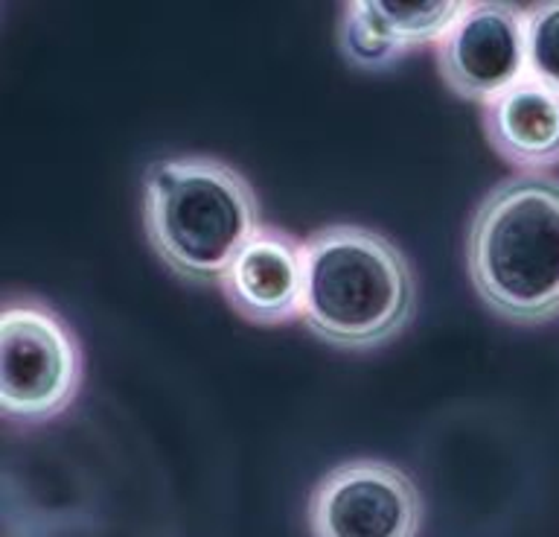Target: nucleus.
<instances>
[{
    "label": "nucleus",
    "mask_w": 559,
    "mask_h": 537,
    "mask_svg": "<svg viewBox=\"0 0 559 537\" xmlns=\"http://www.w3.org/2000/svg\"><path fill=\"white\" fill-rule=\"evenodd\" d=\"M527 77L559 91V0L524 7Z\"/></svg>",
    "instance_id": "nucleus-10"
},
{
    "label": "nucleus",
    "mask_w": 559,
    "mask_h": 537,
    "mask_svg": "<svg viewBox=\"0 0 559 537\" xmlns=\"http://www.w3.org/2000/svg\"><path fill=\"white\" fill-rule=\"evenodd\" d=\"M82 374L73 327L47 301L9 295L0 316V409L9 421L44 423L68 412Z\"/></svg>",
    "instance_id": "nucleus-4"
},
{
    "label": "nucleus",
    "mask_w": 559,
    "mask_h": 537,
    "mask_svg": "<svg viewBox=\"0 0 559 537\" xmlns=\"http://www.w3.org/2000/svg\"><path fill=\"white\" fill-rule=\"evenodd\" d=\"M227 307L257 327L304 318L306 243L277 225L253 231L218 281Z\"/></svg>",
    "instance_id": "nucleus-7"
},
{
    "label": "nucleus",
    "mask_w": 559,
    "mask_h": 537,
    "mask_svg": "<svg viewBox=\"0 0 559 537\" xmlns=\"http://www.w3.org/2000/svg\"><path fill=\"white\" fill-rule=\"evenodd\" d=\"M417 275L382 231L326 225L306 240L304 322L338 351H376L417 313Z\"/></svg>",
    "instance_id": "nucleus-2"
},
{
    "label": "nucleus",
    "mask_w": 559,
    "mask_h": 537,
    "mask_svg": "<svg viewBox=\"0 0 559 537\" xmlns=\"http://www.w3.org/2000/svg\"><path fill=\"white\" fill-rule=\"evenodd\" d=\"M143 231L155 257L192 287H210L260 229L248 178L213 155L152 161L143 173Z\"/></svg>",
    "instance_id": "nucleus-3"
},
{
    "label": "nucleus",
    "mask_w": 559,
    "mask_h": 537,
    "mask_svg": "<svg viewBox=\"0 0 559 537\" xmlns=\"http://www.w3.org/2000/svg\"><path fill=\"white\" fill-rule=\"evenodd\" d=\"M487 143L510 167L545 173L559 164V91L524 77L484 106Z\"/></svg>",
    "instance_id": "nucleus-9"
},
{
    "label": "nucleus",
    "mask_w": 559,
    "mask_h": 537,
    "mask_svg": "<svg viewBox=\"0 0 559 537\" xmlns=\"http://www.w3.org/2000/svg\"><path fill=\"white\" fill-rule=\"evenodd\" d=\"M469 3H384L349 0L341 7L338 50L358 71H384L402 56L440 45Z\"/></svg>",
    "instance_id": "nucleus-8"
},
{
    "label": "nucleus",
    "mask_w": 559,
    "mask_h": 537,
    "mask_svg": "<svg viewBox=\"0 0 559 537\" xmlns=\"http://www.w3.org/2000/svg\"><path fill=\"white\" fill-rule=\"evenodd\" d=\"M466 269L478 299L510 325L559 316V178L519 173L472 213Z\"/></svg>",
    "instance_id": "nucleus-1"
},
{
    "label": "nucleus",
    "mask_w": 559,
    "mask_h": 537,
    "mask_svg": "<svg viewBox=\"0 0 559 537\" xmlns=\"http://www.w3.org/2000/svg\"><path fill=\"white\" fill-rule=\"evenodd\" d=\"M437 73L454 97L487 106L527 77L524 7L504 0L469 3L437 45Z\"/></svg>",
    "instance_id": "nucleus-6"
},
{
    "label": "nucleus",
    "mask_w": 559,
    "mask_h": 537,
    "mask_svg": "<svg viewBox=\"0 0 559 537\" xmlns=\"http://www.w3.org/2000/svg\"><path fill=\"white\" fill-rule=\"evenodd\" d=\"M423 493L402 467L353 458L321 476L309 493L312 537H419Z\"/></svg>",
    "instance_id": "nucleus-5"
}]
</instances>
